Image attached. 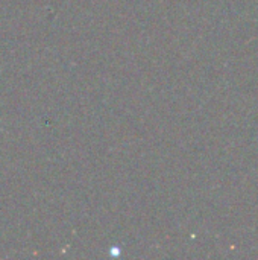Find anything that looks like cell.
<instances>
[{
  "label": "cell",
  "mask_w": 258,
  "mask_h": 260,
  "mask_svg": "<svg viewBox=\"0 0 258 260\" xmlns=\"http://www.w3.org/2000/svg\"><path fill=\"white\" fill-rule=\"evenodd\" d=\"M119 253H120V250H119L117 247H113V248H111V251H109V254H114V256H117Z\"/></svg>",
  "instance_id": "cell-1"
}]
</instances>
